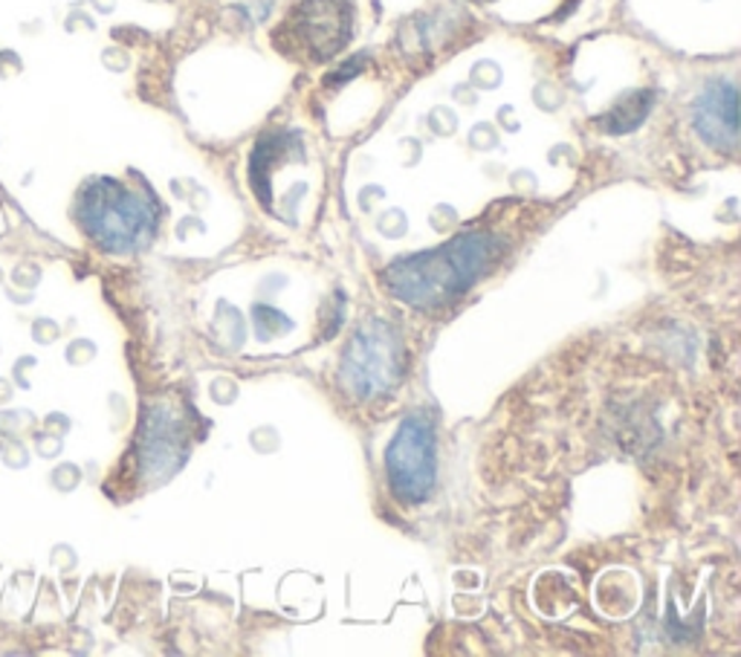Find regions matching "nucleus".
<instances>
[{
  "mask_svg": "<svg viewBox=\"0 0 741 657\" xmlns=\"http://www.w3.org/2000/svg\"><path fill=\"white\" fill-rule=\"evenodd\" d=\"M695 127L716 148L733 151L739 143V120H736V88L712 85L695 104Z\"/></svg>",
  "mask_w": 741,
  "mask_h": 657,
  "instance_id": "423d86ee",
  "label": "nucleus"
},
{
  "mask_svg": "<svg viewBox=\"0 0 741 657\" xmlns=\"http://www.w3.org/2000/svg\"><path fill=\"white\" fill-rule=\"evenodd\" d=\"M79 221L90 238L111 253H128L151 238L157 209L120 180H97L79 198Z\"/></svg>",
  "mask_w": 741,
  "mask_h": 657,
  "instance_id": "f03ea898",
  "label": "nucleus"
},
{
  "mask_svg": "<svg viewBox=\"0 0 741 657\" xmlns=\"http://www.w3.org/2000/svg\"><path fill=\"white\" fill-rule=\"evenodd\" d=\"M385 472L394 495L406 504H423L435 490V428L426 417H408L385 452Z\"/></svg>",
  "mask_w": 741,
  "mask_h": 657,
  "instance_id": "39448f33",
  "label": "nucleus"
},
{
  "mask_svg": "<svg viewBox=\"0 0 741 657\" xmlns=\"http://www.w3.org/2000/svg\"><path fill=\"white\" fill-rule=\"evenodd\" d=\"M299 136L293 134H270L263 136L261 143L252 151V166H249V180H252V191H258L263 207H270V168L276 163L281 151L290 148Z\"/></svg>",
  "mask_w": 741,
  "mask_h": 657,
  "instance_id": "0eeeda50",
  "label": "nucleus"
},
{
  "mask_svg": "<svg viewBox=\"0 0 741 657\" xmlns=\"http://www.w3.org/2000/svg\"><path fill=\"white\" fill-rule=\"evenodd\" d=\"M397 331L380 319L359 325L343 354V380L357 397L389 394L406 368Z\"/></svg>",
  "mask_w": 741,
  "mask_h": 657,
  "instance_id": "7ed1b4c3",
  "label": "nucleus"
},
{
  "mask_svg": "<svg viewBox=\"0 0 741 657\" xmlns=\"http://www.w3.org/2000/svg\"><path fill=\"white\" fill-rule=\"evenodd\" d=\"M351 30L353 9L348 0H304L276 32V47L293 58L327 62L348 44Z\"/></svg>",
  "mask_w": 741,
  "mask_h": 657,
  "instance_id": "20e7f679",
  "label": "nucleus"
},
{
  "mask_svg": "<svg viewBox=\"0 0 741 657\" xmlns=\"http://www.w3.org/2000/svg\"><path fill=\"white\" fill-rule=\"evenodd\" d=\"M652 108V93L649 90H638V93H631L629 99H622L620 104H614L611 111L603 116V131L608 134H629L640 122L645 120V113Z\"/></svg>",
  "mask_w": 741,
  "mask_h": 657,
  "instance_id": "6e6552de",
  "label": "nucleus"
},
{
  "mask_svg": "<svg viewBox=\"0 0 741 657\" xmlns=\"http://www.w3.org/2000/svg\"><path fill=\"white\" fill-rule=\"evenodd\" d=\"M502 253V244L490 232H467L429 253L408 255L385 269V287L412 308H444L461 299L484 269Z\"/></svg>",
  "mask_w": 741,
  "mask_h": 657,
  "instance_id": "f257e3e1",
  "label": "nucleus"
}]
</instances>
